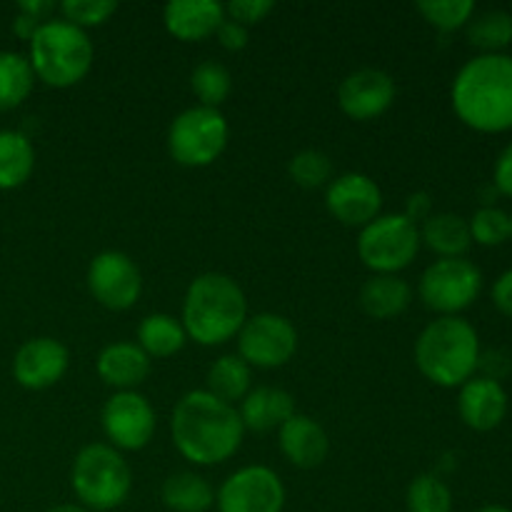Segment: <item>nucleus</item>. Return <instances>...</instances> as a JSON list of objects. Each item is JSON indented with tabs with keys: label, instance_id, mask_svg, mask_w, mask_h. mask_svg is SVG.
I'll use <instances>...</instances> for the list:
<instances>
[{
	"label": "nucleus",
	"instance_id": "nucleus-1",
	"mask_svg": "<svg viewBox=\"0 0 512 512\" xmlns=\"http://www.w3.org/2000/svg\"><path fill=\"white\" fill-rule=\"evenodd\" d=\"M170 435L185 460L195 465H218L238 453L245 425L235 405L223 403L208 390H193L175 405Z\"/></svg>",
	"mask_w": 512,
	"mask_h": 512
},
{
	"label": "nucleus",
	"instance_id": "nucleus-2",
	"mask_svg": "<svg viewBox=\"0 0 512 512\" xmlns=\"http://www.w3.org/2000/svg\"><path fill=\"white\" fill-rule=\"evenodd\" d=\"M453 110L478 133L512 130V55H478L455 75Z\"/></svg>",
	"mask_w": 512,
	"mask_h": 512
},
{
	"label": "nucleus",
	"instance_id": "nucleus-3",
	"mask_svg": "<svg viewBox=\"0 0 512 512\" xmlns=\"http://www.w3.org/2000/svg\"><path fill=\"white\" fill-rule=\"evenodd\" d=\"M248 320V300L223 273H203L190 283L183 303V328L195 343L213 348L233 340Z\"/></svg>",
	"mask_w": 512,
	"mask_h": 512
},
{
	"label": "nucleus",
	"instance_id": "nucleus-4",
	"mask_svg": "<svg viewBox=\"0 0 512 512\" xmlns=\"http://www.w3.org/2000/svg\"><path fill=\"white\" fill-rule=\"evenodd\" d=\"M480 338L468 320L443 315L420 333L415 343V365L440 388H460L478 370Z\"/></svg>",
	"mask_w": 512,
	"mask_h": 512
},
{
	"label": "nucleus",
	"instance_id": "nucleus-5",
	"mask_svg": "<svg viewBox=\"0 0 512 512\" xmlns=\"http://www.w3.org/2000/svg\"><path fill=\"white\" fill-rule=\"evenodd\" d=\"M95 50L88 33L68 20H45L30 38L28 63L50 88L78 85L93 68Z\"/></svg>",
	"mask_w": 512,
	"mask_h": 512
},
{
	"label": "nucleus",
	"instance_id": "nucleus-6",
	"mask_svg": "<svg viewBox=\"0 0 512 512\" xmlns=\"http://www.w3.org/2000/svg\"><path fill=\"white\" fill-rule=\"evenodd\" d=\"M70 485L85 508L110 512L123 505L130 495L133 473L113 445L90 443L75 458Z\"/></svg>",
	"mask_w": 512,
	"mask_h": 512
},
{
	"label": "nucleus",
	"instance_id": "nucleus-7",
	"mask_svg": "<svg viewBox=\"0 0 512 512\" xmlns=\"http://www.w3.org/2000/svg\"><path fill=\"white\" fill-rule=\"evenodd\" d=\"M228 145V120L218 108H195L183 110L170 123L168 130V153L175 163L185 168H205L223 155Z\"/></svg>",
	"mask_w": 512,
	"mask_h": 512
},
{
	"label": "nucleus",
	"instance_id": "nucleus-8",
	"mask_svg": "<svg viewBox=\"0 0 512 512\" xmlns=\"http://www.w3.org/2000/svg\"><path fill=\"white\" fill-rule=\"evenodd\" d=\"M420 250V228L405 215H378L360 230L358 255L375 275H398Z\"/></svg>",
	"mask_w": 512,
	"mask_h": 512
},
{
	"label": "nucleus",
	"instance_id": "nucleus-9",
	"mask_svg": "<svg viewBox=\"0 0 512 512\" xmlns=\"http://www.w3.org/2000/svg\"><path fill=\"white\" fill-rule=\"evenodd\" d=\"M483 290V273L465 258H440L423 273L418 285L425 308L443 315H458L470 308Z\"/></svg>",
	"mask_w": 512,
	"mask_h": 512
},
{
	"label": "nucleus",
	"instance_id": "nucleus-10",
	"mask_svg": "<svg viewBox=\"0 0 512 512\" xmlns=\"http://www.w3.org/2000/svg\"><path fill=\"white\" fill-rule=\"evenodd\" d=\"M298 350V330L288 318L258 313L245 320L238 333V355L250 368H280L290 363Z\"/></svg>",
	"mask_w": 512,
	"mask_h": 512
},
{
	"label": "nucleus",
	"instance_id": "nucleus-11",
	"mask_svg": "<svg viewBox=\"0 0 512 512\" xmlns=\"http://www.w3.org/2000/svg\"><path fill=\"white\" fill-rule=\"evenodd\" d=\"M88 290L108 310H128L143 293V275L135 260L120 250H105L88 265Z\"/></svg>",
	"mask_w": 512,
	"mask_h": 512
},
{
	"label": "nucleus",
	"instance_id": "nucleus-12",
	"mask_svg": "<svg viewBox=\"0 0 512 512\" xmlns=\"http://www.w3.org/2000/svg\"><path fill=\"white\" fill-rule=\"evenodd\" d=\"M215 503L218 512H283L285 488L275 470L248 465L225 480Z\"/></svg>",
	"mask_w": 512,
	"mask_h": 512
},
{
	"label": "nucleus",
	"instance_id": "nucleus-13",
	"mask_svg": "<svg viewBox=\"0 0 512 512\" xmlns=\"http://www.w3.org/2000/svg\"><path fill=\"white\" fill-rule=\"evenodd\" d=\"M103 430L115 450H143L155 433L153 405L135 390L115 393L103 408Z\"/></svg>",
	"mask_w": 512,
	"mask_h": 512
},
{
	"label": "nucleus",
	"instance_id": "nucleus-14",
	"mask_svg": "<svg viewBox=\"0 0 512 512\" xmlns=\"http://www.w3.org/2000/svg\"><path fill=\"white\" fill-rule=\"evenodd\" d=\"M325 205L330 215L348 228H365L383 208V193L378 183L363 173H345L330 180Z\"/></svg>",
	"mask_w": 512,
	"mask_h": 512
},
{
	"label": "nucleus",
	"instance_id": "nucleus-15",
	"mask_svg": "<svg viewBox=\"0 0 512 512\" xmlns=\"http://www.w3.org/2000/svg\"><path fill=\"white\" fill-rule=\"evenodd\" d=\"M395 80L380 68H360L338 88V105L348 118L375 120L393 105Z\"/></svg>",
	"mask_w": 512,
	"mask_h": 512
},
{
	"label": "nucleus",
	"instance_id": "nucleus-16",
	"mask_svg": "<svg viewBox=\"0 0 512 512\" xmlns=\"http://www.w3.org/2000/svg\"><path fill=\"white\" fill-rule=\"evenodd\" d=\"M70 353L60 340L33 338L18 348L13 358V378L28 390H45L60 383L68 370Z\"/></svg>",
	"mask_w": 512,
	"mask_h": 512
},
{
	"label": "nucleus",
	"instance_id": "nucleus-17",
	"mask_svg": "<svg viewBox=\"0 0 512 512\" xmlns=\"http://www.w3.org/2000/svg\"><path fill=\"white\" fill-rule=\"evenodd\" d=\"M458 413L470 430H478V433L495 430L508 415V393L503 383L473 375L468 383L460 385Z\"/></svg>",
	"mask_w": 512,
	"mask_h": 512
},
{
	"label": "nucleus",
	"instance_id": "nucleus-18",
	"mask_svg": "<svg viewBox=\"0 0 512 512\" xmlns=\"http://www.w3.org/2000/svg\"><path fill=\"white\" fill-rule=\"evenodd\" d=\"M278 440L283 455L295 465V468H318V465H323V460L328 458V433H325L323 425H320L318 420L308 418V415L295 413L293 418L285 420L278 430Z\"/></svg>",
	"mask_w": 512,
	"mask_h": 512
},
{
	"label": "nucleus",
	"instance_id": "nucleus-19",
	"mask_svg": "<svg viewBox=\"0 0 512 512\" xmlns=\"http://www.w3.org/2000/svg\"><path fill=\"white\" fill-rule=\"evenodd\" d=\"M165 28L185 43H198L218 33L225 20V5L215 0H173L163 10Z\"/></svg>",
	"mask_w": 512,
	"mask_h": 512
},
{
	"label": "nucleus",
	"instance_id": "nucleus-20",
	"mask_svg": "<svg viewBox=\"0 0 512 512\" xmlns=\"http://www.w3.org/2000/svg\"><path fill=\"white\" fill-rule=\"evenodd\" d=\"M95 368L105 385L125 393V390H135L148 378L150 358L138 348V343H113L103 348Z\"/></svg>",
	"mask_w": 512,
	"mask_h": 512
},
{
	"label": "nucleus",
	"instance_id": "nucleus-21",
	"mask_svg": "<svg viewBox=\"0 0 512 512\" xmlns=\"http://www.w3.org/2000/svg\"><path fill=\"white\" fill-rule=\"evenodd\" d=\"M295 415V400L283 388H255L240 405V420L245 430L270 433Z\"/></svg>",
	"mask_w": 512,
	"mask_h": 512
},
{
	"label": "nucleus",
	"instance_id": "nucleus-22",
	"mask_svg": "<svg viewBox=\"0 0 512 512\" xmlns=\"http://www.w3.org/2000/svg\"><path fill=\"white\" fill-rule=\"evenodd\" d=\"M413 300V290L398 275H373L360 288V305L375 320L398 318Z\"/></svg>",
	"mask_w": 512,
	"mask_h": 512
},
{
	"label": "nucleus",
	"instance_id": "nucleus-23",
	"mask_svg": "<svg viewBox=\"0 0 512 512\" xmlns=\"http://www.w3.org/2000/svg\"><path fill=\"white\" fill-rule=\"evenodd\" d=\"M420 243L428 245L440 258H463L473 245L468 220L455 213H435L420 228Z\"/></svg>",
	"mask_w": 512,
	"mask_h": 512
},
{
	"label": "nucleus",
	"instance_id": "nucleus-24",
	"mask_svg": "<svg viewBox=\"0 0 512 512\" xmlns=\"http://www.w3.org/2000/svg\"><path fill=\"white\" fill-rule=\"evenodd\" d=\"M33 143L20 130H0V190H15L33 175Z\"/></svg>",
	"mask_w": 512,
	"mask_h": 512
},
{
	"label": "nucleus",
	"instance_id": "nucleus-25",
	"mask_svg": "<svg viewBox=\"0 0 512 512\" xmlns=\"http://www.w3.org/2000/svg\"><path fill=\"white\" fill-rule=\"evenodd\" d=\"M163 503L173 512H208L215 503V493L208 480L198 473H173L163 483Z\"/></svg>",
	"mask_w": 512,
	"mask_h": 512
},
{
	"label": "nucleus",
	"instance_id": "nucleus-26",
	"mask_svg": "<svg viewBox=\"0 0 512 512\" xmlns=\"http://www.w3.org/2000/svg\"><path fill=\"white\" fill-rule=\"evenodd\" d=\"M188 340L183 323L168 313H153L140 320L138 325V348L148 358H170L180 353Z\"/></svg>",
	"mask_w": 512,
	"mask_h": 512
},
{
	"label": "nucleus",
	"instance_id": "nucleus-27",
	"mask_svg": "<svg viewBox=\"0 0 512 512\" xmlns=\"http://www.w3.org/2000/svg\"><path fill=\"white\" fill-rule=\"evenodd\" d=\"M250 365L240 355H223L208 370V393L233 405L250 393Z\"/></svg>",
	"mask_w": 512,
	"mask_h": 512
},
{
	"label": "nucleus",
	"instance_id": "nucleus-28",
	"mask_svg": "<svg viewBox=\"0 0 512 512\" xmlns=\"http://www.w3.org/2000/svg\"><path fill=\"white\" fill-rule=\"evenodd\" d=\"M35 73L28 58L13 50H0V113L13 110L30 95Z\"/></svg>",
	"mask_w": 512,
	"mask_h": 512
},
{
	"label": "nucleus",
	"instance_id": "nucleus-29",
	"mask_svg": "<svg viewBox=\"0 0 512 512\" xmlns=\"http://www.w3.org/2000/svg\"><path fill=\"white\" fill-rule=\"evenodd\" d=\"M465 28L470 45L483 50V55L503 53L512 43V15L508 10H485L473 15Z\"/></svg>",
	"mask_w": 512,
	"mask_h": 512
},
{
	"label": "nucleus",
	"instance_id": "nucleus-30",
	"mask_svg": "<svg viewBox=\"0 0 512 512\" xmlns=\"http://www.w3.org/2000/svg\"><path fill=\"white\" fill-rule=\"evenodd\" d=\"M190 88H193L200 105H205V108H218V105L230 95L233 78H230L225 65L215 63V60H203V63L193 70V75H190Z\"/></svg>",
	"mask_w": 512,
	"mask_h": 512
},
{
	"label": "nucleus",
	"instance_id": "nucleus-31",
	"mask_svg": "<svg viewBox=\"0 0 512 512\" xmlns=\"http://www.w3.org/2000/svg\"><path fill=\"white\" fill-rule=\"evenodd\" d=\"M408 512H453V493L435 473H423L408 485Z\"/></svg>",
	"mask_w": 512,
	"mask_h": 512
},
{
	"label": "nucleus",
	"instance_id": "nucleus-32",
	"mask_svg": "<svg viewBox=\"0 0 512 512\" xmlns=\"http://www.w3.org/2000/svg\"><path fill=\"white\" fill-rule=\"evenodd\" d=\"M418 10L433 28L450 33L470 23L475 15V3L473 0H423L418 3Z\"/></svg>",
	"mask_w": 512,
	"mask_h": 512
},
{
	"label": "nucleus",
	"instance_id": "nucleus-33",
	"mask_svg": "<svg viewBox=\"0 0 512 512\" xmlns=\"http://www.w3.org/2000/svg\"><path fill=\"white\" fill-rule=\"evenodd\" d=\"M468 225L470 238L485 248H495V245H503L505 240H510V215L495 205H483L480 210H475Z\"/></svg>",
	"mask_w": 512,
	"mask_h": 512
},
{
	"label": "nucleus",
	"instance_id": "nucleus-34",
	"mask_svg": "<svg viewBox=\"0 0 512 512\" xmlns=\"http://www.w3.org/2000/svg\"><path fill=\"white\" fill-rule=\"evenodd\" d=\"M288 173L300 188H323L333 175V160L323 150H303V153L293 155V160L288 163Z\"/></svg>",
	"mask_w": 512,
	"mask_h": 512
},
{
	"label": "nucleus",
	"instance_id": "nucleus-35",
	"mask_svg": "<svg viewBox=\"0 0 512 512\" xmlns=\"http://www.w3.org/2000/svg\"><path fill=\"white\" fill-rule=\"evenodd\" d=\"M115 10H118V3H113V0H65L60 5L63 20H68L70 25L80 30L103 25Z\"/></svg>",
	"mask_w": 512,
	"mask_h": 512
},
{
	"label": "nucleus",
	"instance_id": "nucleus-36",
	"mask_svg": "<svg viewBox=\"0 0 512 512\" xmlns=\"http://www.w3.org/2000/svg\"><path fill=\"white\" fill-rule=\"evenodd\" d=\"M275 8V3L270 0H233V3L225 5V18L235 20L240 25H255Z\"/></svg>",
	"mask_w": 512,
	"mask_h": 512
},
{
	"label": "nucleus",
	"instance_id": "nucleus-37",
	"mask_svg": "<svg viewBox=\"0 0 512 512\" xmlns=\"http://www.w3.org/2000/svg\"><path fill=\"white\" fill-rule=\"evenodd\" d=\"M478 368H483V373H485L483 378L498 380L500 383L505 375H510L512 360L505 350H485V353H480Z\"/></svg>",
	"mask_w": 512,
	"mask_h": 512
},
{
	"label": "nucleus",
	"instance_id": "nucleus-38",
	"mask_svg": "<svg viewBox=\"0 0 512 512\" xmlns=\"http://www.w3.org/2000/svg\"><path fill=\"white\" fill-rule=\"evenodd\" d=\"M493 185L500 195L512 198V143L505 145L503 153L498 155V163H495V173H493Z\"/></svg>",
	"mask_w": 512,
	"mask_h": 512
},
{
	"label": "nucleus",
	"instance_id": "nucleus-39",
	"mask_svg": "<svg viewBox=\"0 0 512 512\" xmlns=\"http://www.w3.org/2000/svg\"><path fill=\"white\" fill-rule=\"evenodd\" d=\"M218 40H220V45H223L225 50H243L245 45H248V28H245V25H240V23H235V20H230V18H225L223 23H220V28H218Z\"/></svg>",
	"mask_w": 512,
	"mask_h": 512
},
{
	"label": "nucleus",
	"instance_id": "nucleus-40",
	"mask_svg": "<svg viewBox=\"0 0 512 512\" xmlns=\"http://www.w3.org/2000/svg\"><path fill=\"white\" fill-rule=\"evenodd\" d=\"M493 303L503 315L512 318V268L500 275L493 285Z\"/></svg>",
	"mask_w": 512,
	"mask_h": 512
},
{
	"label": "nucleus",
	"instance_id": "nucleus-41",
	"mask_svg": "<svg viewBox=\"0 0 512 512\" xmlns=\"http://www.w3.org/2000/svg\"><path fill=\"white\" fill-rule=\"evenodd\" d=\"M430 210H433V200H430V195L428 193H413L408 198V203H405L403 215L418 225V223H425V220L433 215Z\"/></svg>",
	"mask_w": 512,
	"mask_h": 512
},
{
	"label": "nucleus",
	"instance_id": "nucleus-42",
	"mask_svg": "<svg viewBox=\"0 0 512 512\" xmlns=\"http://www.w3.org/2000/svg\"><path fill=\"white\" fill-rule=\"evenodd\" d=\"M53 10L55 3H50V0H25V3L18 5V13L30 15V18L40 20V23H45V18H48Z\"/></svg>",
	"mask_w": 512,
	"mask_h": 512
},
{
	"label": "nucleus",
	"instance_id": "nucleus-43",
	"mask_svg": "<svg viewBox=\"0 0 512 512\" xmlns=\"http://www.w3.org/2000/svg\"><path fill=\"white\" fill-rule=\"evenodd\" d=\"M40 20H35V18H30V15H23V13H18V18L13 20V33L18 35V38H23V40H28L30 43V38H33L35 35V30L40 28Z\"/></svg>",
	"mask_w": 512,
	"mask_h": 512
},
{
	"label": "nucleus",
	"instance_id": "nucleus-44",
	"mask_svg": "<svg viewBox=\"0 0 512 512\" xmlns=\"http://www.w3.org/2000/svg\"><path fill=\"white\" fill-rule=\"evenodd\" d=\"M48 512H88V510L80 508V505H55V508H50Z\"/></svg>",
	"mask_w": 512,
	"mask_h": 512
},
{
	"label": "nucleus",
	"instance_id": "nucleus-45",
	"mask_svg": "<svg viewBox=\"0 0 512 512\" xmlns=\"http://www.w3.org/2000/svg\"><path fill=\"white\" fill-rule=\"evenodd\" d=\"M478 512H512L505 508V505H485V508H480Z\"/></svg>",
	"mask_w": 512,
	"mask_h": 512
},
{
	"label": "nucleus",
	"instance_id": "nucleus-46",
	"mask_svg": "<svg viewBox=\"0 0 512 512\" xmlns=\"http://www.w3.org/2000/svg\"><path fill=\"white\" fill-rule=\"evenodd\" d=\"M510 238H512V213H510Z\"/></svg>",
	"mask_w": 512,
	"mask_h": 512
}]
</instances>
